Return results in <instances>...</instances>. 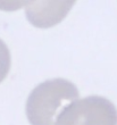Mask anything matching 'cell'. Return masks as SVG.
Returning <instances> with one entry per match:
<instances>
[{
  "mask_svg": "<svg viewBox=\"0 0 117 125\" xmlns=\"http://www.w3.org/2000/svg\"><path fill=\"white\" fill-rule=\"evenodd\" d=\"M78 90L65 79H51L40 83L26 100L25 112L31 125H56L62 112L76 101Z\"/></svg>",
  "mask_w": 117,
  "mask_h": 125,
  "instance_id": "1",
  "label": "cell"
},
{
  "mask_svg": "<svg viewBox=\"0 0 117 125\" xmlns=\"http://www.w3.org/2000/svg\"><path fill=\"white\" fill-rule=\"evenodd\" d=\"M56 125H117V109L107 98L90 95L67 106Z\"/></svg>",
  "mask_w": 117,
  "mask_h": 125,
  "instance_id": "2",
  "label": "cell"
},
{
  "mask_svg": "<svg viewBox=\"0 0 117 125\" xmlns=\"http://www.w3.org/2000/svg\"><path fill=\"white\" fill-rule=\"evenodd\" d=\"M71 2H29L26 7V17L36 27H48V16L51 25L59 23L66 16L73 5Z\"/></svg>",
  "mask_w": 117,
  "mask_h": 125,
  "instance_id": "3",
  "label": "cell"
},
{
  "mask_svg": "<svg viewBox=\"0 0 117 125\" xmlns=\"http://www.w3.org/2000/svg\"><path fill=\"white\" fill-rule=\"evenodd\" d=\"M11 57L8 47L2 40L0 39V83L7 77L10 71Z\"/></svg>",
  "mask_w": 117,
  "mask_h": 125,
  "instance_id": "4",
  "label": "cell"
}]
</instances>
